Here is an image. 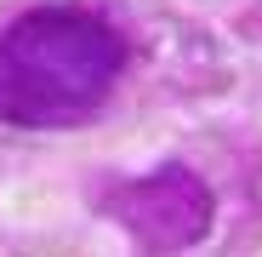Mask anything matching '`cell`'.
<instances>
[{"mask_svg":"<svg viewBox=\"0 0 262 257\" xmlns=\"http://www.w3.org/2000/svg\"><path fill=\"white\" fill-rule=\"evenodd\" d=\"M125 69V40L74 6H40L0 34V120L52 132L97 114Z\"/></svg>","mask_w":262,"mask_h":257,"instance_id":"cell-1","label":"cell"},{"mask_svg":"<svg viewBox=\"0 0 262 257\" xmlns=\"http://www.w3.org/2000/svg\"><path fill=\"white\" fill-rule=\"evenodd\" d=\"M114 211H120V223L137 229L148 246L177 251V246H188V240L205 234V223H211V194L200 189L194 171L165 166V171H154V177L131 183V189L114 200Z\"/></svg>","mask_w":262,"mask_h":257,"instance_id":"cell-2","label":"cell"}]
</instances>
